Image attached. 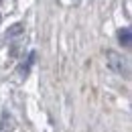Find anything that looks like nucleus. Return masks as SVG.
Returning <instances> with one entry per match:
<instances>
[{
  "instance_id": "nucleus-1",
  "label": "nucleus",
  "mask_w": 132,
  "mask_h": 132,
  "mask_svg": "<svg viewBox=\"0 0 132 132\" xmlns=\"http://www.w3.org/2000/svg\"><path fill=\"white\" fill-rule=\"evenodd\" d=\"M108 65L112 67V69H114L118 75H124V77H128V73H130L126 59H124V57H120V55H118V53H114V51H108Z\"/></svg>"
},
{
  "instance_id": "nucleus-2",
  "label": "nucleus",
  "mask_w": 132,
  "mask_h": 132,
  "mask_svg": "<svg viewBox=\"0 0 132 132\" xmlns=\"http://www.w3.org/2000/svg\"><path fill=\"white\" fill-rule=\"evenodd\" d=\"M118 39H120V43L124 45V47H130V41H132V33L128 27H124L120 33H118Z\"/></svg>"
}]
</instances>
